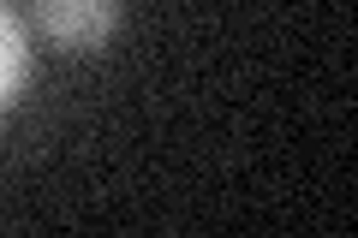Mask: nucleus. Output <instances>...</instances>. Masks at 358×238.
Listing matches in <instances>:
<instances>
[{
    "label": "nucleus",
    "instance_id": "nucleus-1",
    "mask_svg": "<svg viewBox=\"0 0 358 238\" xmlns=\"http://www.w3.org/2000/svg\"><path fill=\"white\" fill-rule=\"evenodd\" d=\"M30 18L48 30L60 48L84 54V48H102L120 24V0H30Z\"/></svg>",
    "mask_w": 358,
    "mask_h": 238
},
{
    "label": "nucleus",
    "instance_id": "nucleus-2",
    "mask_svg": "<svg viewBox=\"0 0 358 238\" xmlns=\"http://www.w3.org/2000/svg\"><path fill=\"white\" fill-rule=\"evenodd\" d=\"M18 84H24V36H18L13 13L0 6V107L18 96Z\"/></svg>",
    "mask_w": 358,
    "mask_h": 238
}]
</instances>
